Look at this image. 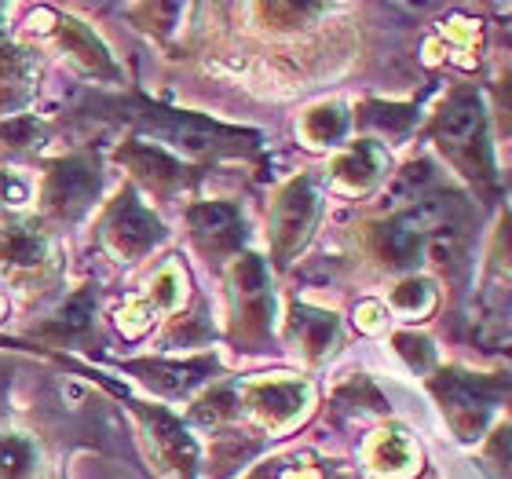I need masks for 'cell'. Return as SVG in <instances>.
<instances>
[{
  "label": "cell",
  "instance_id": "obj_1",
  "mask_svg": "<svg viewBox=\"0 0 512 479\" xmlns=\"http://www.w3.org/2000/svg\"><path fill=\"white\" fill-rule=\"evenodd\" d=\"M436 139L439 147L458 161L465 176L480 183L494 180V158L491 143H487V118H483L480 96L458 92L450 103H443L436 118Z\"/></svg>",
  "mask_w": 512,
  "mask_h": 479
},
{
  "label": "cell",
  "instance_id": "obj_2",
  "mask_svg": "<svg viewBox=\"0 0 512 479\" xmlns=\"http://www.w3.org/2000/svg\"><path fill=\"white\" fill-rule=\"evenodd\" d=\"M432 392L439 395V403L447 410L450 425L461 439H476L487 428L494 403L509 392V381L502 377H476V373L447 370L432 377Z\"/></svg>",
  "mask_w": 512,
  "mask_h": 479
},
{
  "label": "cell",
  "instance_id": "obj_3",
  "mask_svg": "<svg viewBox=\"0 0 512 479\" xmlns=\"http://www.w3.org/2000/svg\"><path fill=\"white\" fill-rule=\"evenodd\" d=\"M315 216H319L315 187H311V180L300 176V180H293L286 191H282V198H278V205H275V231H271V238H275L278 260H289L300 245L308 242L311 227H315Z\"/></svg>",
  "mask_w": 512,
  "mask_h": 479
},
{
  "label": "cell",
  "instance_id": "obj_4",
  "mask_svg": "<svg viewBox=\"0 0 512 479\" xmlns=\"http://www.w3.org/2000/svg\"><path fill=\"white\" fill-rule=\"evenodd\" d=\"M99 191V176L96 169L88 165L85 158H70V161H59L48 176V205H52V213L59 216H77L85 209Z\"/></svg>",
  "mask_w": 512,
  "mask_h": 479
},
{
  "label": "cell",
  "instance_id": "obj_5",
  "mask_svg": "<svg viewBox=\"0 0 512 479\" xmlns=\"http://www.w3.org/2000/svg\"><path fill=\"white\" fill-rule=\"evenodd\" d=\"M110 242L118 245L121 253H132V256L147 253L150 245L161 242V224L132 198V194H125V198L114 205V213H110Z\"/></svg>",
  "mask_w": 512,
  "mask_h": 479
},
{
  "label": "cell",
  "instance_id": "obj_6",
  "mask_svg": "<svg viewBox=\"0 0 512 479\" xmlns=\"http://www.w3.org/2000/svg\"><path fill=\"white\" fill-rule=\"evenodd\" d=\"M374 245L384 264L414 267L421 260V253H425V235L417 231L410 216H395V220H388V224H381L374 231Z\"/></svg>",
  "mask_w": 512,
  "mask_h": 479
},
{
  "label": "cell",
  "instance_id": "obj_7",
  "mask_svg": "<svg viewBox=\"0 0 512 479\" xmlns=\"http://www.w3.org/2000/svg\"><path fill=\"white\" fill-rule=\"evenodd\" d=\"M304 403H308V388L297 381H267L253 388L256 414L264 417V421H271V425L293 421L304 410Z\"/></svg>",
  "mask_w": 512,
  "mask_h": 479
},
{
  "label": "cell",
  "instance_id": "obj_8",
  "mask_svg": "<svg viewBox=\"0 0 512 479\" xmlns=\"http://www.w3.org/2000/svg\"><path fill=\"white\" fill-rule=\"evenodd\" d=\"M293 330H297V337L304 341V348H308L311 355L333 352V344H337V337H341L337 319L326 315V311H315V308L293 311Z\"/></svg>",
  "mask_w": 512,
  "mask_h": 479
},
{
  "label": "cell",
  "instance_id": "obj_9",
  "mask_svg": "<svg viewBox=\"0 0 512 479\" xmlns=\"http://www.w3.org/2000/svg\"><path fill=\"white\" fill-rule=\"evenodd\" d=\"M381 165H384L381 150H377L374 143H359V147H352L337 165H333V172H337V180H341L344 187L363 191V187H370V183L381 176Z\"/></svg>",
  "mask_w": 512,
  "mask_h": 479
},
{
  "label": "cell",
  "instance_id": "obj_10",
  "mask_svg": "<svg viewBox=\"0 0 512 479\" xmlns=\"http://www.w3.org/2000/svg\"><path fill=\"white\" fill-rule=\"evenodd\" d=\"M191 227L202 238H238V209L227 202H205L191 209Z\"/></svg>",
  "mask_w": 512,
  "mask_h": 479
},
{
  "label": "cell",
  "instance_id": "obj_11",
  "mask_svg": "<svg viewBox=\"0 0 512 479\" xmlns=\"http://www.w3.org/2000/svg\"><path fill=\"white\" fill-rule=\"evenodd\" d=\"M48 253V245L37 231H26V227H11L0 235V260L11 267H37Z\"/></svg>",
  "mask_w": 512,
  "mask_h": 479
},
{
  "label": "cell",
  "instance_id": "obj_12",
  "mask_svg": "<svg viewBox=\"0 0 512 479\" xmlns=\"http://www.w3.org/2000/svg\"><path fill=\"white\" fill-rule=\"evenodd\" d=\"M147 421H150V428H154L158 447L165 450V458H169L172 465H180V469H191L194 465V443L187 439V432H183V428L165 414H147Z\"/></svg>",
  "mask_w": 512,
  "mask_h": 479
},
{
  "label": "cell",
  "instance_id": "obj_13",
  "mask_svg": "<svg viewBox=\"0 0 512 479\" xmlns=\"http://www.w3.org/2000/svg\"><path fill=\"white\" fill-rule=\"evenodd\" d=\"M125 161L136 172H143V176H150V180H158V183H176L183 176L180 161L169 158V154H165V150H158V147H143V143L128 147Z\"/></svg>",
  "mask_w": 512,
  "mask_h": 479
},
{
  "label": "cell",
  "instance_id": "obj_14",
  "mask_svg": "<svg viewBox=\"0 0 512 479\" xmlns=\"http://www.w3.org/2000/svg\"><path fill=\"white\" fill-rule=\"evenodd\" d=\"M205 370H209V362H176V366H169V362H147L143 366L147 381L158 384L161 392H187L191 384L202 381Z\"/></svg>",
  "mask_w": 512,
  "mask_h": 479
},
{
  "label": "cell",
  "instance_id": "obj_15",
  "mask_svg": "<svg viewBox=\"0 0 512 479\" xmlns=\"http://www.w3.org/2000/svg\"><path fill=\"white\" fill-rule=\"evenodd\" d=\"M370 461H374L381 472H406L410 461H414V447L403 432H381L370 447Z\"/></svg>",
  "mask_w": 512,
  "mask_h": 479
},
{
  "label": "cell",
  "instance_id": "obj_16",
  "mask_svg": "<svg viewBox=\"0 0 512 479\" xmlns=\"http://www.w3.org/2000/svg\"><path fill=\"white\" fill-rule=\"evenodd\" d=\"M348 132V114L341 107H315L304 118V136L311 143H337Z\"/></svg>",
  "mask_w": 512,
  "mask_h": 479
},
{
  "label": "cell",
  "instance_id": "obj_17",
  "mask_svg": "<svg viewBox=\"0 0 512 479\" xmlns=\"http://www.w3.org/2000/svg\"><path fill=\"white\" fill-rule=\"evenodd\" d=\"M88 322H92V297H88V293H77V297L44 326V333H48V337H77V333L88 330Z\"/></svg>",
  "mask_w": 512,
  "mask_h": 479
},
{
  "label": "cell",
  "instance_id": "obj_18",
  "mask_svg": "<svg viewBox=\"0 0 512 479\" xmlns=\"http://www.w3.org/2000/svg\"><path fill=\"white\" fill-rule=\"evenodd\" d=\"M33 469V447L19 436L0 439V479H22Z\"/></svg>",
  "mask_w": 512,
  "mask_h": 479
},
{
  "label": "cell",
  "instance_id": "obj_19",
  "mask_svg": "<svg viewBox=\"0 0 512 479\" xmlns=\"http://www.w3.org/2000/svg\"><path fill=\"white\" fill-rule=\"evenodd\" d=\"M63 41L74 48L88 66H96V70H110L107 63V52H103V44L85 30V26H77V22H63Z\"/></svg>",
  "mask_w": 512,
  "mask_h": 479
},
{
  "label": "cell",
  "instance_id": "obj_20",
  "mask_svg": "<svg viewBox=\"0 0 512 479\" xmlns=\"http://www.w3.org/2000/svg\"><path fill=\"white\" fill-rule=\"evenodd\" d=\"M432 300H436V293H432V286H428L425 278H410V282H403V286L392 293L395 308L410 311V315H425V311L432 308Z\"/></svg>",
  "mask_w": 512,
  "mask_h": 479
},
{
  "label": "cell",
  "instance_id": "obj_21",
  "mask_svg": "<svg viewBox=\"0 0 512 479\" xmlns=\"http://www.w3.org/2000/svg\"><path fill=\"white\" fill-rule=\"evenodd\" d=\"M428 187H432V165L428 161H414V165H406L399 183H395V198L417 202V198H425Z\"/></svg>",
  "mask_w": 512,
  "mask_h": 479
},
{
  "label": "cell",
  "instance_id": "obj_22",
  "mask_svg": "<svg viewBox=\"0 0 512 479\" xmlns=\"http://www.w3.org/2000/svg\"><path fill=\"white\" fill-rule=\"evenodd\" d=\"M366 121L377 128H388V132H406L414 125V110L410 107H392V103H374L366 110Z\"/></svg>",
  "mask_w": 512,
  "mask_h": 479
},
{
  "label": "cell",
  "instance_id": "obj_23",
  "mask_svg": "<svg viewBox=\"0 0 512 479\" xmlns=\"http://www.w3.org/2000/svg\"><path fill=\"white\" fill-rule=\"evenodd\" d=\"M235 414V392L231 388H220V392L205 395L202 403H198V410H194V417L198 421H205V425H216V421H224V417Z\"/></svg>",
  "mask_w": 512,
  "mask_h": 479
},
{
  "label": "cell",
  "instance_id": "obj_24",
  "mask_svg": "<svg viewBox=\"0 0 512 479\" xmlns=\"http://www.w3.org/2000/svg\"><path fill=\"white\" fill-rule=\"evenodd\" d=\"M395 348H399V355H403L414 370H428L432 359H436L432 344H428L425 337H414V333H399V337H395Z\"/></svg>",
  "mask_w": 512,
  "mask_h": 479
},
{
  "label": "cell",
  "instance_id": "obj_25",
  "mask_svg": "<svg viewBox=\"0 0 512 479\" xmlns=\"http://www.w3.org/2000/svg\"><path fill=\"white\" fill-rule=\"evenodd\" d=\"M491 458L512 476V428H498L491 439Z\"/></svg>",
  "mask_w": 512,
  "mask_h": 479
},
{
  "label": "cell",
  "instance_id": "obj_26",
  "mask_svg": "<svg viewBox=\"0 0 512 479\" xmlns=\"http://www.w3.org/2000/svg\"><path fill=\"white\" fill-rule=\"evenodd\" d=\"M33 132H37V125H33L30 118H19V121H8V125H0V139H4L8 147H19V143H26Z\"/></svg>",
  "mask_w": 512,
  "mask_h": 479
},
{
  "label": "cell",
  "instance_id": "obj_27",
  "mask_svg": "<svg viewBox=\"0 0 512 479\" xmlns=\"http://www.w3.org/2000/svg\"><path fill=\"white\" fill-rule=\"evenodd\" d=\"M498 260L505 271H512V213H505L498 224Z\"/></svg>",
  "mask_w": 512,
  "mask_h": 479
},
{
  "label": "cell",
  "instance_id": "obj_28",
  "mask_svg": "<svg viewBox=\"0 0 512 479\" xmlns=\"http://www.w3.org/2000/svg\"><path fill=\"white\" fill-rule=\"evenodd\" d=\"M359 322H363L366 330L381 326V308H377V304H363V308H359Z\"/></svg>",
  "mask_w": 512,
  "mask_h": 479
},
{
  "label": "cell",
  "instance_id": "obj_29",
  "mask_svg": "<svg viewBox=\"0 0 512 479\" xmlns=\"http://www.w3.org/2000/svg\"><path fill=\"white\" fill-rule=\"evenodd\" d=\"M502 107L512 114V74L502 77Z\"/></svg>",
  "mask_w": 512,
  "mask_h": 479
}]
</instances>
